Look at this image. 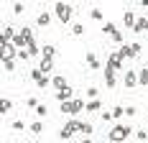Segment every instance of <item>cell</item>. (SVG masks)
Returning a JSON list of instances; mask_svg holds the SVG:
<instances>
[{
	"instance_id": "1",
	"label": "cell",
	"mask_w": 148,
	"mask_h": 143,
	"mask_svg": "<svg viewBox=\"0 0 148 143\" xmlns=\"http://www.w3.org/2000/svg\"><path fill=\"white\" fill-rule=\"evenodd\" d=\"M82 125H84V123H79V120H69V123H66V125L61 128V133H59V135L64 138V141H69L74 133H82Z\"/></svg>"
},
{
	"instance_id": "2",
	"label": "cell",
	"mask_w": 148,
	"mask_h": 143,
	"mask_svg": "<svg viewBox=\"0 0 148 143\" xmlns=\"http://www.w3.org/2000/svg\"><path fill=\"white\" fill-rule=\"evenodd\" d=\"M54 13H56V18H59L61 23H69L72 21V8L66 3H54Z\"/></svg>"
},
{
	"instance_id": "3",
	"label": "cell",
	"mask_w": 148,
	"mask_h": 143,
	"mask_svg": "<svg viewBox=\"0 0 148 143\" xmlns=\"http://www.w3.org/2000/svg\"><path fill=\"white\" fill-rule=\"evenodd\" d=\"M118 54L123 59H135L138 54H140V43H125V46H120Z\"/></svg>"
},
{
	"instance_id": "4",
	"label": "cell",
	"mask_w": 148,
	"mask_h": 143,
	"mask_svg": "<svg viewBox=\"0 0 148 143\" xmlns=\"http://www.w3.org/2000/svg\"><path fill=\"white\" fill-rule=\"evenodd\" d=\"M128 135H130V128H128V125H115V128L107 133L110 141H125Z\"/></svg>"
},
{
	"instance_id": "5",
	"label": "cell",
	"mask_w": 148,
	"mask_h": 143,
	"mask_svg": "<svg viewBox=\"0 0 148 143\" xmlns=\"http://www.w3.org/2000/svg\"><path fill=\"white\" fill-rule=\"evenodd\" d=\"M84 100H66L61 102V113H79V110H84Z\"/></svg>"
},
{
	"instance_id": "6",
	"label": "cell",
	"mask_w": 148,
	"mask_h": 143,
	"mask_svg": "<svg viewBox=\"0 0 148 143\" xmlns=\"http://www.w3.org/2000/svg\"><path fill=\"white\" fill-rule=\"evenodd\" d=\"M120 64H123V56L115 51V54H110V56H107V64H105V69H102V72H118V69H120Z\"/></svg>"
},
{
	"instance_id": "7",
	"label": "cell",
	"mask_w": 148,
	"mask_h": 143,
	"mask_svg": "<svg viewBox=\"0 0 148 143\" xmlns=\"http://www.w3.org/2000/svg\"><path fill=\"white\" fill-rule=\"evenodd\" d=\"M56 100H59V102L74 100V89H72V87H64V89H59V92H56Z\"/></svg>"
},
{
	"instance_id": "8",
	"label": "cell",
	"mask_w": 148,
	"mask_h": 143,
	"mask_svg": "<svg viewBox=\"0 0 148 143\" xmlns=\"http://www.w3.org/2000/svg\"><path fill=\"white\" fill-rule=\"evenodd\" d=\"M0 46H3V56H18V51H15V46H13V43H10V41H5V43H0Z\"/></svg>"
},
{
	"instance_id": "9",
	"label": "cell",
	"mask_w": 148,
	"mask_h": 143,
	"mask_svg": "<svg viewBox=\"0 0 148 143\" xmlns=\"http://www.w3.org/2000/svg\"><path fill=\"white\" fill-rule=\"evenodd\" d=\"M135 21H138V18L133 15V10H125V15H123V23H125V28H133Z\"/></svg>"
},
{
	"instance_id": "10",
	"label": "cell",
	"mask_w": 148,
	"mask_h": 143,
	"mask_svg": "<svg viewBox=\"0 0 148 143\" xmlns=\"http://www.w3.org/2000/svg\"><path fill=\"white\" fill-rule=\"evenodd\" d=\"M135 85H138V74H135V72H128V74H125V87L133 89Z\"/></svg>"
},
{
	"instance_id": "11",
	"label": "cell",
	"mask_w": 148,
	"mask_h": 143,
	"mask_svg": "<svg viewBox=\"0 0 148 143\" xmlns=\"http://www.w3.org/2000/svg\"><path fill=\"white\" fill-rule=\"evenodd\" d=\"M100 107H102V102L97 100V97H95V100H89L87 105H84V110H87V113H97Z\"/></svg>"
},
{
	"instance_id": "12",
	"label": "cell",
	"mask_w": 148,
	"mask_h": 143,
	"mask_svg": "<svg viewBox=\"0 0 148 143\" xmlns=\"http://www.w3.org/2000/svg\"><path fill=\"white\" fill-rule=\"evenodd\" d=\"M54 54H56V49H54L51 43H46V46H41V56H44V59H54Z\"/></svg>"
},
{
	"instance_id": "13",
	"label": "cell",
	"mask_w": 148,
	"mask_h": 143,
	"mask_svg": "<svg viewBox=\"0 0 148 143\" xmlns=\"http://www.w3.org/2000/svg\"><path fill=\"white\" fill-rule=\"evenodd\" d=\"M13 46L15 49H28V41L21 36V33H15V38H13Z\"/></svg>"
},
{
	"instance_id": "14",
	"label": "cell",
	"mask_w": 148,
	"mask_h": 143,
	"mask_svg": "<svg viewBox=\"0 0 148 143\" xmlns=\"http://www.w3.org/2000/svg\"><path fill=\"white\" fill-rule=\"evenodd\" d=\"M10 38H15V31L13 28H3V33H0V43L10 41Z\"/></svg>"
},
{
	"instance_id": "15",
	"label": "cell",
	"mask_w": 148,
	"mask_h": 143,
	"mask_svg": "<svg viewBox=\"0 0 148 143\" xmlns=\"http://www.w3.org/2000/svg\"><path fill=\"white\" fill-rule=\"evenodd\" d=\"M38 69L44 72V74H49V72L54 69V59H41V67H38Z\"/></svg>"
},
{
	"instance_id": "16",
	"label": "cell",
	"mask_w": 148,
	"mask_h": 143,
	"mask_svg": "<svg viewBox=\"0 0 148 143\" xmlns=\"http://www.w3.org/2000/svg\"><path fill=\"white\" fill-rule=\"evenodd\" d=\"M3 69H5V72H13L15 69V59L13 56H3Z\"/></svg>"
},
{
	"instance_id": "17",
	"label": "cell",
	"mask_w": 148,
	"mask_h": 143,
	"mask_svg": "<svg viewBox=\"0 0 148 143\" xmlns=\"http://www.w3.org/2000/svg\"><path fill=\"white\" fill-rule=\"evenodd\" d=\"M133 31H138V33H140V31H148V18H138L135 26H133Z\"/></svg>"
},
{
	"instance_id": "18",
	"label": "cell",
	"mask_w": 148,
	"mask_h": 143,
	"mask_svg": "<svg viewBox=\"0 0 148 143\" xmlns=\"http://www.w3.org/2000/svg\"><path fill=\"white\" fill-rule=\"evenodd\" d=\"M28 51H31V56H38V54H41V46L36 43V38H31V41H28Z\"/></svg>"
},
{
	"instance_id": "19",
	"label": "cell",
	"mask_w": 148,
	"mask_h": 143,
	"mask_svg": "<svg viewBox=\"0 0 148 143\" xmlns=\"http://www.w3.org/2000/svg\"><path fill=\"white\" fill-rule=\"evenodd\" d=\"M87 64H89V67H92V69H95V72L100 69V59L95 56V54H92V51H89V54H87Z\"/></svg>"
},
{
	"instance_id": "20",
	"label": "cell",
	"mask_w": 148,
	"mask_h": 143,
	"mask_svg": "<svg viewBox=\"0 0 148 143\" xmlns=\"http://www.w3.org/2000/svg\"><path fill=\"white\" fill-rule=\"evenodd\" d=\"M51 82H54V87H56V89H64V87H69L66 82H64V77H59V74H54V79H51Z\"/></svg>"
},
{
	"instance_id": "21",
	"label": "cell",
	"mask_w": 148,
	"mask_h": 143,
	"mask_svg": "<svg viewBox=\"0 0 148 143\" xmlns=\"http://www.w3.org/2000/svg\"><path fill=\"white\" fill-rule=\"evenodd\" d=\"M105 85L110 87V89L115 87V72H105Z\"/></svg>"
},
{
	"instance_id": "22",
	"label": "cell",
	"mask_w": 148,
	"mask_h": 143,
	"mask_svg": "<svg viewBox=\"0 0 148 143\" xmlns=\"http://www.w3.org/2000/svg\"><path fill=\"white\" fill-rule=\"evenodd\" d=\"M138 85H148V69L138 72Z\"/></svg>"
},
{
	"instance_id": "23",
	"label": "cell",
	"mask_w": 148,
	"mask_h": 143,
	"mask_svg": "<svg viewBox=\"0 0 148 143\" xmlns=\"http://www.w3.org/2000/svg\"><path fill=\"white\" fill-rule=\"evenodd\" d=\"M49 21H51V15H49V13H41V15H38V26H41V28L49 26Z\"/></svg>"
},
{
	"instance_id": "24",
	"label": "cell",
	"mask_w": 148,
	"mask_h": 143,
	"mask_svg": "<svg viewBox=\"0 0 148 143\" xmlns=\"http://www.w3.org/2000/svg\"><path fill=\"white\" fill-rule=\"evenodd\" d=\"M31 79H33V82H41V79H44V72H41V69H33V72H31Z\"/></svg>"
},
{
	"instance_id": "25",
	"label": "cell",
	"mask_w": 148,
	"mask_h": 143,
	"mask_svg": "<svg viewBox=\"0 0 148 143\" xmlns=\"http://www.w3.org/2000/svg\"><path fill=\"white\" fill-rule=\"evenodd\" d=\"M102 31H105V33H110V36H112V33H115V23H110V21H105Z\"/></svg>"
},
{
	"instance_id": "26",
	"label": "cell",
	"mask_w": 148,
	"mask_h": 143,
	"mask_svg": "<svg viewBox=\"0 0 148 143\" xmlns=\"http://www.w3.org/2000/svg\"><path fill=\"white\" fill-rule=\"evenodd\" d=\"M18 59H23V61L31 59V51H28V49H21V51H18Z\"/></svg>"
},
{
	"instance_id": "27",
	"label": "cell",
	"mask_w": 148,
	"mask_h": 143,
	"mask_svg": "<svg viewBox=\"0 0 148 143\" xmlns=\"http://www.w3.org/2000/svg\"><path fill=\"white\" fill-rule=\"evenodd\" d=\"M21 36H23L26 41H31V38H33V33H31V28H21Z\"/></svg>"
},
{
	"instance_id": "28",
	"label": "cell",
	"mask_w": 148,
	"mask_h": 143,
	"mask_svg": "<svg viewBox=\"0 0 148 143\" xmlns=\"http://www.w3.org/2000/svg\"><path fill=\"white\" fill-rule=\"evenodd\" d=\"M89 15H92V21H102V10H97V8H95Z\"/></svg>"
},
{
	"instance_id": "29",
	"label": "cell",
	"mask_w": 148,
	"mask_h": 143,
	"mask_svg": "<svg viewBox=\"0 0 148 143\" xmlns=\"http://www.w3.org/2000/svg\"><path fill=\"white\" fill-rule=\"evenodd\" d=\"M41 130H44V125H41V123H38V120H36V123H33V125H31V133H41Z\"/></svg>"
},
{
	"instance_id": "30",
	"label": "cell",
	"mask_w": 148,
	"mask_h": 143,
	"mask_svg": "<svg viewBox=\"0 0 148 143\" xmlns=\"http://www.w3.org/2000/svg\"><path fill=\"white\" fill-rule=\"evenodd\" d=\"M26 102H28V107H33V110H36V107H38V105H41V102L36 100V97H28V100H26Z\"/></svg>"
},
{
	"instance_id": "31",
	"label": "cell",
	"mask_w": 148,
	"mask_h": 143,
	"mask_svg": "<svg viewBox=\"0 0 148 143\" xmlns=\"http://www.w3.org/2000/svg\"><path fill=\"white\" fill-rule=\"evenodd\" d=\"M84 28H82V23H74V36H82Z\"/></svg>"
},
{
	"instance_id": "32",
	"label": "cell",
	"mask_w": 148,
	"mask_h": 143,
	"mask_svg": "<svg viewBox=\"0 0 148 143\" xmlns=\"http://www.w3.org/2000/svg\"><path fill=\"white\" fill-rule=\"evenodd\" d=\"M135 138H138V141H146L148 133H146V130H138V133H135Z\"/></svg>"
},
{
	"instance_id": "33",
	"label": "cell",
	"mask_w": 148,
	"mask_h": 143,
	"mask_svg": "<svg viewBox=\"0 0 148 143\" xmlns=\"http://www.w3.org/2000/svg\"><path fill=\"white\" fill-rule=\"evenodd\" d=\"M87 97H89V100H95V97H97V89H95V87H89V89H87Z\"/></svg>"
},
{
	"instance_id": "34",
	"label": "cell",
	"mask_w": 148,
	"mask_h": 143,
	"mask_svg": "<svg viewBox=\"0 0 148 143\" xmlns=\"http://www.w3.org/2000/svg\"><path fill=\"white\" fill-rule=\"evenodd\" d=\"M10 107H13V102H10V100H3V113H8Z\"/></svg>"
},
{
	"instance_id": "35",
	"label": "cell",
	"mask_w": 148,
	"mask_h": 143,
	"mask_svg": "<svg viewBox=\"0 0 148 143\" xmlns=\"http://www.w3.org/2000/svg\"><path fill=\"white\" fill-rule=\"evenodd\" d=\"M13 13H23V3H13Z\"/></svg>"
},
{
	"instance_id": "36",
	"label": "cell",
	"mask_w": 148,
	"mask_h": 143,
	"mask_svg": "<svg viewBox=\"0 0 148 143\" xmlns=\"http://www.w3.org/2000/svg\"><path fill=\"white\" fill-rule=\"evenodd\" d=\"M49 113V110H46V105H38V107H36V115H46Z\"/></svg>"
},
{
	"instance_id": "37",
	"label": "cell",
	"mask_w": 148,
	"mask_h": 143,
	"mask_svg": "<svg viewBox=\"0 0 148 143\" xmlns=\"http://www.w3.org/2000/svg\"><path fill=\"white\" fill-rule=\"evenodd\" d=\"M112 115H115V118H120V115H125V110H123V107H118V105H115V110H112Z\"/></svg>"
},
{
	"instance_id": "38",
	"label": "cell",
	"mask_w": 148,
	"mask_h": 143,
	"mask_svg": "<svg viewBox=\"0 0 148 143\" xmlns=\"http://www.w3.org/2000/svg\"><path fill=\"white\" fill-rule=\"evenodd\" d=\"M112 41H115V43H120V41H123V36H120V31H115V33H112Z\"/></svg>"
},
{
	"instance_id": "39",
	"label": "cell",
	"mask_w": 148,
	"mask_h": 143,
	"mask_svg": "<svg viewBox=\"0 0 148 143\" xmlns=\"http://www.w3.org/2000/svg\"><path fill=\"white\" fill-rule=\"evenodd\" d=\"M82 133H87V135H89V133H92V125H89V123H84V125H82Z\"/></svg>"
},
{
	"instance_id": "40",
	"label": "cell",
	"mask_w": 148,
	"mask_h": 143,
	"mask_svg": "<svg viewBox=\"0 0 148 143\" xmlns=\"http://www.w3.org/2000/svg\"><path fill=\"white\" fill-rule=\"evenodd\" d=\"M143 5H146V8H148V0H143Z\"/></svg>"
}]
</instances>
